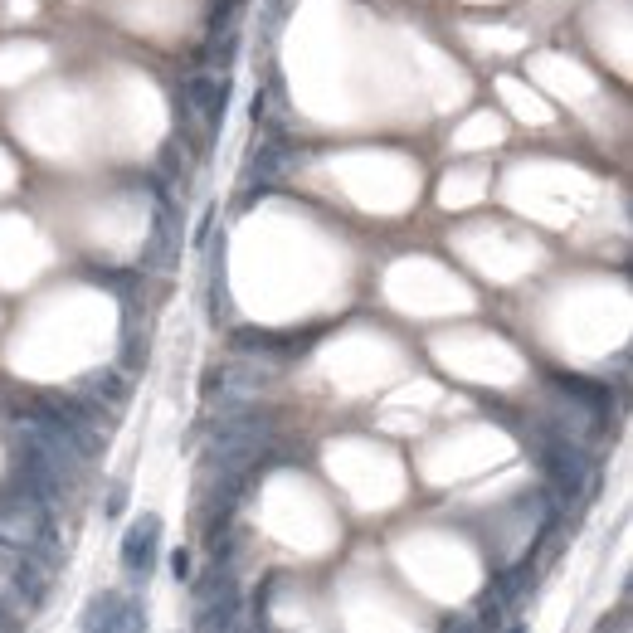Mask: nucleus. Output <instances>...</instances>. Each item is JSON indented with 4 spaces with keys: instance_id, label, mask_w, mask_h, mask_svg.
<instances>
[{
    "instance_id": "1",
    "label": "nucleus",
    "mask_w": 633,
    "mask_h": 633,
    "mask_svg": "<svg viewBox=\"0 0 633 633\" xmlns=\"http://www.w3.org/2000/svg\"><path fill=\"white\" fill-rule=\"evenodd\" d=\"M531 453H536V463H541L546 487H551L556 502H575V497L595 492V463H590L585 444H575L570 434L551 429L546 419L531 429Z\"/></svg>"
},
{
    "instance_id": "2",
    "label": "nucleus",
    "mask_w": 633,
    "mask_h": 633,
    "mask_svg": "<svg viewBox=\"0 0 633 633\" xmlns=\"http://www.w3.org/2000/svg\"><path fill=\"white\" fill-rule=\"evenodd\" d=\"M0 541L20 546V551H39L54 541L49 531V502L35 487H20L15 497H0Z\"/></svg>"
},
{
    "instance_id": "3",
    "label": "nucleus",
    "mask_w": 633,
    "mask_h": 633,
    "mask_svg": "<svg viewBox=\"0 0 633 633\" xmlns=\"http://www.w3.org/2000/svg\"><path fill=\"white\" fill-rule=\"evenodd\" d=\"M181 98H186V108L195 112V122H200L205 132H220L224 117H229L234 83H229V74H220V69H195V74L181 83Z\"/></svg>"
},
{
    "instance_id": "4",
    "label": "nucleus",
    "mask_w": 633,
    "mask_h": 633,
    "mask_svg": "<svg viewBox=\"0 0 633 633\" xmlns=\"http://www.w3.org/2000/svg\"><path fill=\"white\" fill-rule=\"evenodd\" d=\"M176 263H181V220H176L171 195L156 186V215H151V239H147V249H142V268L171 273Z\"/></svg>"
},
{
    "instance_id": "5",
    "label": "nucleus",
    "mask_w": 633,
    "mask_h": 633,
    "mask_svg": "<svg viewBox=\"0 0 633 633\" xmlns=\"http://www.w3.org/2000/svg\"><path fill=\"white\" fill-rule=\"evenodd\" d=\"M156 551H161V517L142 512L137 522L127 526V536H122V570L127 575H147L151 565H156Z\"/></svg>"
},
{
    "instance_id": "6",
    "label": "nucleus",
    "mask_w": 633,
    "mask_h": 633,
    "mask_svg": "<svg viewBox=\"0 0 633 633\" xmlns=\"http://www.w3.org/2000/svg\"><path fill=\"white\" fill-rule=\"evenodd\" d=\"M546 380H551V390H556L560 400H570V405H580V410H590V414H609V405H614L609 385H599V380L565 375V371H551Z\"/></svg>"
},
{
    "instance_id": "7",
    "label": "nucleus",
    "mask_w": 633,
    "mask_h": 633,
    "mask_svg": "<svg viewBox=\"0 0 633 633\" xmlns=\"http://www.w3.org/2000/svg\"><path fill=\"white\" fill-rule=\"evenodd\" d=\"M293 166V147L283 142V137H263L259 147L249 151V166H244V176L254 181V186H273L283 171Z\"/></svg>"
},
{
    "instance_id": "8",
    "label": "nucleus",
    "mask_w": 633,
    "mask_h": 633,
    "mask_svg": "<svg viewBox=\"0 0 633 633\" xmlns=\"http://www.w3.org/2000/svg\"><path fill=\"white\" fill-rule=\"evenodd\" d=\"M205 249H210V322L229 327L234 322V298H229V278H224V234L205 239Z\"/></svg>"
},
{
    "instance_id": "9",
    "label": "nucleus",
    "mask_w": 633,
    "mask_h": 633,
    "mask_svg": "<svg viewBox=\"0 0 633 633\" xmlns=\"http://www.w3.org/2000/svg\"><path fill=\"white\" fill-rule=\"evenodd\" d=\"M117 619H122V595H103L88 599V609H83V633H117Z\"/></svg>"
},
{
    "instance_id": "10",
    "label": "nucleus",
    "mask_w": 633,
    "mask_h": 633,
    "mask_svg": "<svg viewBox=\"0 0 633 633\" xmlns=\"http://www.w3.org/2000/svg\"><path fill=\"white\" fill-rule=\"evenodd\" d=\"M83 395H103V400H112V405H122V400H127V380L103 371V375H93V380L83 385Z\"/></svg>"
},
{
    "instance_id": "11",
    "label": "nucleus",
    "mask_w": 633,
    "mask_h": 633,
    "mask_svg": "<svg viewBox=\"0 0 633 633\" xmlns=\"http://www.w3.org/2000/svg\"><path fill=\"white\" fill-rule=\"evenodd\" d=\"M161 176H166L171 186H186V147H181V142H166V147H161Z\"/></svg>"
},
{
    "instance_id": "12",
    "label": "nucleus",
    "mask_w": 633,
    "mask_h": 633,
    "mask_svg": "<svg viewBox=\"0 0 633 633\" xmlns=\"http://www.w3.org/2000/svg\"><path fill=\"white\" fill-rule=\"evenodd\" d=\"M15 585H20V590L30 595V604H35V599H44V575H39V565H35L30 556L15 565Z\"/></svg>"
},
{
    "instance_id": "13",
    "label": "nucleus",
    "mask_w": 633,
    "mask_h": 633,
    "mask_svg": "<svg viewBox=\"0 0 633 633\" xmlns=\"http://www.w3.org/2000/svg\"><path fill=\"white\" fill-rule=\"evenodd\" d=\"M215 215H220V210H215V205H210V210H205V215H200V224H195V239H190V244H195V249H205V239H210V229H215Z\"/></svg>"
},
{
    "instance_id": "14",
    "label": "nucleus",
    "mask_w": 633,
    "mask_h": 633,
    "mask_svg": "<svg viewBox=\"0 0 633 633\" xmlns=\"http://www.w3.org/2000/svg\"><path fill=\"white\" fill-rule=\"evenodd\" d=\"M122 507H127V487L117 483V487L108 492V517H122Z\"/></svg>"
},
{
    "instance_id": "15",
    "label": "nucleus",
    "mask_w": 633,
    "mask_h": 633,
    "mask_svg": "<svg viewBox=\"0 0 633 633\" xmlns=\"http://www.w3.org/2000/svg\"><path fill=\"white\" fill-rule=\"evenodd\" d=\"M171 575H176V580H190V556H186V551H176V556H171Z\"/></svg>"
},
{
    "instance_id": "16",
    "label": "nucleus",
    "mask_w": 633,
    "mask_h": 633,
    "mask_svg": "<svg viewBox=\"0 0 633 633\" xmlns=\"http://www.w3.org/2000/svg\"><path fill=\"white\" fill-rule=\"evenodd\" d=\"M444 633H473V624L468 619H453V624H444Z\"/></svg>"
},
{
    "instance_id": "17",
    "label": "nucleus",
    "mask_w": 633,
    "mask_h": 633,
    "mask_svg": "<svg viewBox=\"0 0 633 633\" xmlns=\"http://www.w3.org/2000/svg\"><path fill=\"white\" fill-rule=\"evenodd\" d=\"M507 633H526V629H522V624H517V629H507Z\"/></svg>"
}]
</instances>
